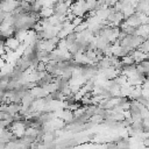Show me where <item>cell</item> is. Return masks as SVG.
I'll use <instances>...</instances> for the list:
<instances>
[{"mask_svg": "<svg viewBox=\"0 0 149 149\" xmlns=\"http://www.w3.org/2000/svg\"><path fill=\"white\" fill-rule=\"evenodd\" d=\"M81 22H84V16H74V17L72 19V21H71V23H72L74 27L79 26Z\"/></svg>", "mask_w": 149, "mask_h": 149, "instance_id": "277c9868", "label": "cell"}, {"mask_svg": "<svg viewBox=\"0 0 149 149\" xmlns=\"http://www.w3.org/2000/svg\"><path fill=\"white\" fill-rule=\"evenodd\" d=\"M137 49L142 50L143 52L149 54V40H144V41L139 45V48H137Z\"/></svg>", "mask_w": 149, "mask_h": 149, "instance_id": "3957f363", "label": "cell"}, {"mask_svg": "<svg viewBox=\"0 0 149 149\" xmlns=\"http://www.w3.org/2000/svg\"><path fill=\"white\" fill-rule=\"evenodd\" d=\"M51 15H54V8L52 7H42L38 10V16L41 19H48Z\"/></svg>", "mask_w": 149, "mask_h": 149, "instance_id": "7a4b0ae2", "label": "cell"}, {"mask_svg": "<svg viewBox=\"0 0 149 149\" xmlns=\"http://www.w3.org/2000/svg\"><path fill=\"white\" fill-rule=\"evenodd\" d=\"M142 125H143L144 130L149 132V118H144V119L142 120Z\"/></svg>", "mask_w": 149, "mask_h": 149, "instance_id": "5b68a950", "label": "cell"}, {"mask_svg": "<svg viewBox=\"0 0 149 149\" xmlns=\"http://www.w3.org/2000/svg\"><path fill=\"white\" fill-rule=\"evenodd\" d=\"M20 44H21V42L15 37V36H10V37H7L6 40H5V45H7L9 49H12L13 51L14 50H16L19 47H20Z\"/></svg>", "mask_w": 149, "mask_h": 149, "instance_id": "6da1fadb", "label": "cell"}, {"mask_svg": "<svg viewBox=\"0 0 149 149\" xmlns=\"http://www.w3.org/2000/svg\"><path fill=\"white\" fill-rule=\"evenodd\" d=\"M58 1H65V0H58ZM58 1H57V2H58Z\"/></svg>", "mask_w": 149, "mask_h": 149, "instance_id": "8992f818", "label": "cell"}]
</instances>
